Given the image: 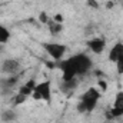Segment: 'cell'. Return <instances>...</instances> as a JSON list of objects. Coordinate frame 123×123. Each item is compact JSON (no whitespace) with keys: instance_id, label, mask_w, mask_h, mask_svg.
Wrapping results in <instances>:
<instances>
[{"instance_id":"obj_17","label":"cell","mask_w":123,"mask_h":123,"mask_svg":"<svg viewBox=\"0 0 123 123\" xmlns=\"http://www.w3.org/2000/svg\"><path fill=\"white\" fill-rule=\"evenodd\" d=\"M86 3H87V6L92 7V9H99V1H97V0H87Z\"/></svg>"},{"instance_id":"obj_2","label":"cell","mask_w":123,"mask_h":123,"mask_svg":"<svg viewBox=\"0 0 123 123\" xmlns=\"http://www.w3.org/2000/svg\"><path fill=\"white\" fill-rule=\"evenodd\" d=\"M70 60L73 62V66L76 69V73L77 76H83L86 74L90 69H92V60L85 53H79V55H74L70 57Z\"/></svg>"},{"instance_id":"obj_8","label":"cell","mask_w":123,"mask_h":123,"mask_svg":"<svg viewBox=\"0 0 123 123\" xmlns=\"http://www.w3.org/2000/svg\"><path fill=\"white\" fill-rule=\"evenodd\" d=\"M123 56V43H116L109 52V60L116 63Z\"/></svg>"},{"instance_id":"obj_16","label":"cell","mask_w":123,"mask_h":123,"mask_svg":"<svg viewBox=\"0 0 123 123\" xmlns=\"http://www.w3.org/2000/svg\"><path fill=\"white\" fill-rule=\"evenodd\" d=\"M116 64H117V73L119 74H123V56L116 62Z\"/></svg>"},{"instance_id":"obj_6","label":"cell","mask_w":123,"mask_h":123,"mask_svg":"<svg viewBox=\"0 0 123 123\" xmlns=\"http://www.w3.org/2000/svg\"><path fill=\"white\" fill-rule=\"evenodd\" d=\"M87 47L92 50L93 53L100 55V53H103V50H105V47H106V40L102 39V37L90 39V40L87 42Z\"/></svg>"},{"instance_id":"obj_3","label":"cell","mask_w":123,"mask_h":123,"mask_svg":"<svg viewBox=\"0 0 123 123\" xmlns=\"http://www.w3.org/2000/svg\"><path fill=\"white\" fill-rule=\"evenodd\" d=\"M31 97L34 100H44V102H50V82L49 80H44V82H40L36 85L34 90H33V94Z\"/></svg>"},{"instance_id":"obj_14","label":"cell","mask_w":123,"mask_h":123,"mask_svg":"<svg viewBox=\"0 0 123 123\" xmlns=\"http://www.w3.org/2000/svg\"><path fill=\"white\" fill-rule=\"evenodd\" d=\"M19 94H22V96H25V97H29V96H31L33 94V89L31 87H29L26 83L19 89Z\"/></svg>"},{"instance_id":"obj_15","label":"cell","mask_w":123,"mask_h":123,"mask_svg":"<svg viewBox=\"0 0 123 123\" xmlns=\"http://www.w3.org/2000/svg\"><path fill=\"white\" fill-rule=\"evenodd\" d=\"M39 20H40V22H42V23H46V25H47V23H49V20H50V19H49V17H47V14H46V13H44V12H42V13H40V14H39Z\"/></svg>"},{"instance_id":"obj_19","label":"cell","mask_w":123,"mask_h":123,"mask_svg":"<svg viewBox=\"0 0 123 123\" xmlns=\"http://www.w3.org/2000/svg\"><path fill=\"white\" fill-rule=\"evenodd\" d=\"M97 83H99V87H100V89H102V90H103V92H105V90H106V89H107V83H106V82H105V80H102V79H100V80H99V82H97Z\"/></svg>"},{"instance_id":"obj_12","label":"cell","mask_w":123,"mask_h":123,"mask_svg":"<svg viewBox=\"0 0 123 123\" xmlns=\"http://www.w3.org/2000/svg\"><path fill=\"white\" fill-rule=\"evenodd\" d=\"M47 26H49V30H50V33H52V34H57V33H60V31L63 30L62 23H56L55 20H49Z\"/></svg>"},{"instance_id":"obj_7","label":"cell","mask_w":123,"mask_h":123,"mask_svg":"<svg viewBox=\"0 0 123 123\" xmlns=\"http://www.w3.org/2000/svg\"><path fill=\"white\" fill-rule=\"evenodd\" d=\"M1 70H3L4 73H9V74L13 76L14 73H17V72L20 70V63L17 60H14V59H7V60L3 62Z\"/></svg>"},{"instance_id":"obj_18","label":"cell","mask_w":123,"mask_h":123,"mask_svg":"<svg viewBox=\"0 0 123 123\" xmlns=\"http://www.w3.org/2000/svg\"><path fill=\"white\" fill-rule=\"evenodd\" d=\"M53 20H55L56 23H63V20H64V17H63V14H60V13H57V14H55V17H53Z\"/></svg>"},{"instance_id":"obj_21","label":"cell","mask_w":123,"mask_h":123,"mask_svg":"<svg viewBox=\"0 0 123 123\" xmlns=\"http://www.w3.org/2000/svg\"><path fill=\"white\" fill-rule=\"evenodd\" d=\"M122 7H123V4H122Z\"/></svg>"},{"instance_id":"obj_9","label":"cell","mask_w":123,"mask_h":123,"mask_svg":"<svg viewBox=\"0 0 123 123\" xmlns=\"http://www.w3.org/2000/svg\"><path fill=\"white\" fill-rule=\"evenodd\" d=\"M17 82H19V77L13 74V76L7 77V79H4V80H1V82H0V83H1L0 86L4 89V92H9V90H12V89L17 85Z\"/></svg>"},{"instance_id":"obj_11","label":"cell","mask_w":123,"mask_h":123,"mask_svg":"<svg viewBox=\"0 0 123 123\" xmlns=\"http://www.w3.org/2000/svg\"><path fill=\"white\" fill-rule=\"evenodd\" d=\"M77 86V80L73 79V80H69V82H63L60 85V89L63 92H70V90H74Z\"/></svg>"},{"instance_id":"obj_20","label":"cell","mask_w":123,"mask_h":123,"mask_svg":"<svg viewBox=\"0 0 123 123\" xmlns=\"http://www.w3.org/2000/svg\"><path fill=\"white\" fill-rule=\"evenodd\" d=\"M106 7H107V9H112V7H113V1H107V3H106Z\"/></svg>"},{"instance_id":"obj_4","label":"cell","mask_w":123,"mask_h":123,"mask_svg":"<svg viewBox=\"0 0 123 123\" xmlns=\"http://www.w3.org/2000/svg\"><path fill=\"white\" fill-rule=\"evenodd\" d=\"M43 46V49L47 52V55L52 57V59H55V60H62L63 59V56H64V53H66V46L64 44H60V43H43L42 44Z\"/></svg>"},{"instance_id":"obj_10","label":"cell","mask_w":123,"mask_h":123,"mask_svg":"<svg viewBox=\"0 0 123 123\" xmlns=\"http://www.w3.org/2000/svg\"><path fill=\"white\" fill-rule=\"evenodd\" d=\"M10 31L7 27H4L3 25H0V44H6L10 40Z\"/></svg>"},{"instance_id":"obj_13","label":"cell","mask_w":123,"mask_h":123,"mask_svg":"<svg viewBox=\"0 0 123 123\" xmlns=\"http://www.w3.org/2000/svg\"><path fill=\"white\" fill-rule=\"evenodd\" d=\"M16 119V113L13 110H4L1 115V120L3 122H13Z\"/></svg>"},{"instance_id":"obj_1","label":"cell","mask_w":123,"mask_h":123,"mask_svg":"<svg viewBox=\"0 0 123 123\" xmlns=\"http://www.w3.org/2000/svg\"><path fill=\"white\" fill-rule=\"evenodd\" d=\"M100 99V92L96 87H89L86 92L80 96V102L77 105V110L80 113L93 112L97 106V102Z\"/></svg>"},{"instance_id":"obj_5","label":"cell","mask_w":123,"mask_h":123,"mask_svg":"<svg viewBox=\"0 0 123 123\" xmlns=\"http://www.w3.org/2000/svg\"><path fill=\"white\" fill-rule=\"evenodd\" d=\"M109 119H116L123 116V92H119L116 94V99L113 102V106L110 109V112L106 115Z\"/></svg>"}]
</instances>
